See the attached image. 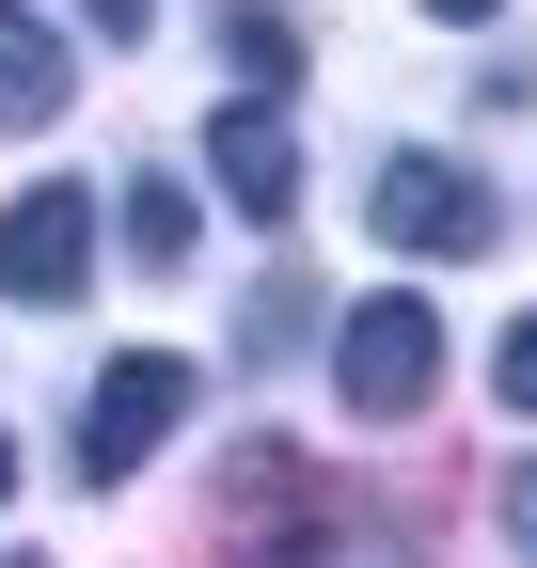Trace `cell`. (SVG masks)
Segmentation results:
<instances>
[{"label":"cell","mask_w":537,"mask_h":568,"mask_svg":"<svg viewBox=\"0 0 537 568\" xmlns=\"http://www.w3.org/2000/svg\"><path fill=\"white\" fill-rule=\"evenodd\" d=\"M364 237H395V253H490L506 237V190L475 159H379L364 174Z\"/></svg>","instance_id":"1"},{"label":"cell","mask_w":537,"mask_h":568,"mask_svg":"<svg viewBox=\"0 0 537 568\" xmlns=\"http://www.w3.org/2000/svg\"><path fill=\"white\" fill-rule=\"evenodd\" d=\"M332 379H348V410H364V426L427 410V395H443V316L412 301V284H379V301L332 332Z\"/></svg>","instance_id":"2"},{"label":"cell","mask_w":537,"mask_h":568,"mask_svg":"<svg viewBox=\"0 0 537 568\" xmlns=\"http://www.w3.org/2000/svg\"><path fill=\"white\" fill-rule=\"evenodd\" d=\"M174 410H190V364H174V347H126V364L80 395V474H95V489L143 474V458L174 443Z\"/></svg>","instance_id":"3"},{"label":"cell","mask_w":537,"mask_h":568,"mask_svg":"<svg viewBox=\"0 0 537 568\" xmlns=\"http://www.w3.org/2000/svg\"><path fill=\"white\" fill-rule=\"evenodd\" d=\"M80 268H95V190H80V174L17 190V222H0V284L48 316V301H80Z\"/></svg>","instance_id":"4"},{"label":"cell","mask_w":537,"mask_h":568,"mask_svg":"<svg viewBox=\"0 0 537 568\" xmlns=\"http://www.w3.org/2000/svg\"><path fill=\"white\" fill-rule=\"evenodd\" d=\"M206 174H222V205H237V222H285V205H301V142H285V111H268V95H222Z\"/></svg>","instance_id":"5"},{"label":"cell","mask_w":537,"mask_h":568,"mask_svg":"<svg viewBox=\"0 0 537 568\" xmlns=\"http://www.w3.org/2000/svg\"><path fill=\"white\" fill-rule=\"evenodd\" d=\"M63 95H80V48H63L32 0H0V126H48Z\"/></svg>","instance_id":"6"},{"label":"cell","mask_w":537,"mask_h":568,"mask_svg":"<svg viewBox=\"0 0 537 568\" xmlns=\"http://www.w3.org/2000/svg\"><path fill=\"white\" fill-rule=\"evenodd\" d=\"M222 63H237V80H253L268 111H285V80H301V32L268 17V0H222Z\"/></svg>","instance_id":"7"},{"label":"cell","mask_w":537,"mask_h":568,"mask_svg":"<svg viewBox=\"0 0 537 568\" xmlns=\"http://www.w3.org/2000/svg\"><path fill=\"white\" fill-rule=\"evenodd\" d=\"M111 222H126V253H143V268H190V190H174V174H143Z\"/></svg>","instance_id":"8"},{"label":"cell","mask_w":537,"mask_h":568,"mask_svg":"<svg viewBox=\"0 0 537 568\" xmlns=\"http://www.w3.org/2000/svg\"><path fill=\"white\" fill-rule=\"evenodd\" d=\"M301 332H316V301H301V284H268V301L237 316V364H285V347H301Z\"/></svg>","instance_id":"9"},{"label":"cell","mask_w":537,"mask_h":568,"mask_svg":"<svg viewBox=\"0 0 537 568\" xmlns=\"http://www.w3.org/2000/svg\"><path fill=\"white\" fill-rule=\"evenodd\" d=\"M490 395H506V410H537V316H521V332L490 347Z\"/></svg>","instance_id":"10"},{"label":"cell","mask_w":537,"mask_h":568,"mask_svg":"<svg viewBox=\"0 0 537 568\" xmlns=\"http://www.w3.org/2000/svg\"><path fill=\"white\" fill-rule=\"evenodd\" d=\"M506 537H521V552H537V458H521V474H506Z\"/></svg>","instance_id":"11"},{"label":"cell","mask_w":537,"mask_h":568,"mask_svg":"<svg viewBox=\"0 0 537 568\" xmlns=\"http://www.w3.org/2000/svg\"><path fill=\"white\" fill-rule=\"evenodd\" d=\"M143 17H159V0H95V32H111V48H126V32H143Z\"/></svg>","instance_id":"12"},{"label":"cell","mask_w":537,"mask_h":568,"mask_svg":"<svg viewBox=\"0 0 537 568\" xmlns=\"http://www.w3.org/2000/svg\"><path fill=\"white\" fill-rule=\"evenodd\" d=\"M427 17H490V0H427Z\"/></svg>","instance_id":"13"},{"label":"cell","mask_w":537,"mask_h":568,"mask_svg":"<svg viewBox=\"0 0 537 568\" xmlns=\"http://www.w3.org/2000/svg\"><path fill=\"white\" fill-rule=\"evenodd\" d=\"M0 489H17V443H0Z\"/></svg>","instance_id":"14"},{"label":"cell","mask_w":537,"mask_h":568,"mask_svg":"<svg viewBox=\"0 0 537 568\" xmlns=\"http://www.w3.org/2000/svg\"><path fill=\"white\" fill-rule=\"evenodd\" d=\"M17 568H32V552H17Z\"/></svg>","instance_id":"15"}]
</instances>
